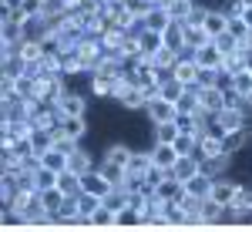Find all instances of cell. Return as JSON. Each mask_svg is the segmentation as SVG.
<instances>
[{"instance_id":"cell-41","label":"cell","mask_w":252,"mask_h":232,"mask_svg":"<svg viewBox=\"0 0 252 232\" xmlns=\"http://www.w3.org/2000/svg\"><path fill=\"white\" fill-rule=\"evenodd\" d=\"M246 101H249V108H252V91H249V95H246Z\"/></svg>"},{"instance_id":"cell-1","label":"cell","mask_w":252,"mask_h":232,"mask_svg":"<svg viewBox=\"0 0 252 232\" xmlns=\"http://www.w3.org/2000/svg\"><path fill=\"white\" fill-rule=\"evenodd\" d=\"M54 104H58L61 115H88V108H91V95H84V91H78V88L71 84Z\"/></svg>"},{"instance_id":"cell-27","label":"cell","mask_w":252,"mask_h":232,"mask_svg":"<svg viewBox=\"0 0 252 232\" xmlns=\"http://www.w3.org/2000/svg\"><path fill=\"white\" fill-rule=\"evenodd\" d=\"M40 199H44V209H47L51 215H58L61 209H64V202H67V195L61 192L58 185H54V189H44V192H40Z\"/></svg>"},{"instance_id":"cell-38","label":"cell","mask_w":252,"mask_h":232,"mask_svg":"<svg viewBox=\"0 0 252 232\" xmlns=\"http://www.w3.org/2000/svg\"><path fill=\"white\" fill-rule=\"evenodd\" d=\"M215 44H219V51H222V54H235V51L242 47V44H239V37H235V34H229V31H225V34H219V37H215Z\"/></svg>"},{"instance_id":"cell-32","label":"cell","mask_w":252,"mask_h":232,"mask_svg":"<svg viewBox=\"0 0 252 232\" xmlns=\"http://www.w3.org/2000/svg\"><path fill=\"white\" fill-rule=\"evenodd\" d=\"M232 88L239 91V95H249L252 91V67H239V71H232Z\"/></svg>"},{"instance_id":"cell-36","label":"cell","mask_w":252,"mask_h":232,"mask_svg":"<svg viewBox=\"0 0 252 232\" xmlns=\"http://www.w3.org/2000/svg\"><path fill=\"white\" fill-rule=\"evenodd\" d=\"M178 58H182V54H178L175 47H161V51H158L152 61H155V67H165V71H172L175 64H178Z\"/></svg>"},{"instance_id":"cell-14","label":"cell","mask_w":252,"mask_h":232,"mask_svg":"<svg viewBox=\"0 0 252 232\" xmlns=\"http://www.w3.org/2000/svg\"><path fill=\"white\" fill-rule=\"evenodd\" d=\"M97 168H101V175H104L115 189H125V182H128V165H121V162H108V158H97Z\"/></svg>"},{"instance_id":"cell-43","label":"cell","mask_w":252,"mask_h":232,"mask_svg":"<svg viewBox=\"0 0 252 232\" xmlns=\"http://www.w3.org/2000/svg\"><path fill=\"white\" fill-rule=\"evenodd\" d=\"M108 3H115V0H108Z\"/></svg>"},{"instance_id":"cell-31","label":"cell","mask_w":252,"mask_h":232,"mask_svg":"<svg viewBox=\"0 0 252 232\" xmlns=\"http://www.w3.org/2000/svg\"><path fill=\"white\" fill-rule=\"evenodd\" d=\"M74 202H78V212H81V219H88V222H91L94 209L101 205V199H97V195H88V192H81L78 199H74Z\"/></svg>"},{"instance_id":"cell-42","label":"cell","mask_w":252,"mask_h":232,"mask_svg":"<svg viewBox=\"0 0 252 232\" xmlns=\"http://www.w3.org/2000/svg\"><path fill=\"white\" fill-rule=\"evenodd\" d=\"M242 3H252V0H242Z\"/></svg>"},{"instance_id":"cell-25","label":"cell","mask_w":252,"mask_h":232,"mask_svg":"<svg viewBox=\"0 0 252 232\" xmlns=\"http://www.w3.org/2000/svg\"><path fill=\"white\" fill-rule=\"evenodd\" d=\"M40 165H47L51 172H64V168L71 165V155L58 152V148H47V152L40 155Z\"/></svg>"},{"instance_id":"cell-29","label":"cell","mask_w":252,"mask_h":232,"mask_svg":"<svg viewBox=\"0 0 252 232\" xmlns=\"http://www.w3.org/2000/svg\"><path fill=\"white\" fill-rule=\"evenodd\" d=\"M152 128V141H175L178 138V125L172 121H161V125H148Z\"/></svg>"},{"instance_id":"cell-5","label":"cell","mask_w":252,"mask_h":232,"mask_svg":"<svg viewBox=\"0 0 252 232\" xmlns=\"http://www.w3.org/2000/svg\"><path fill=\"white\" fill-rule=\"evenodd\" d=\"M229 20H232V17H229L219 3H212V7L205 10V17H202V27H205V34L215 40L219 34H225V31H229Z\"/></svg>"},{"instance_id":"cell-19","label":"cell","mask_w":252,"mask_h":232,"mask_svg":"<svg viewBox=\"0 0 252 232\" xmlns=\"http://www.w3.org/2000/svg\"><path fill=\"white\" fill-rule=\"evenodd\" d=\"M14 51H17L27 64H40V61H44V44L34 40V37H24L20 44H14Z\"/></svg>"},{"instance_id":"cell-6","label":"cell","mask_w":252,"mask_h":232,"mask_svg":"<svg viewBox=\"0 0 252 232\" xmlns=\"http://www.w3.org/2000/svg\"><path fill=\"white\" fill-rule=\"evenodd\" d=\"M115 88H118V81L101 74V71H94V74L88 77V95L94 98V101H111L115 98Z\"/></svg>"},{"instance_id":"cell-24","label":"cell","mask_w":252,"mask_h":232,"mask_svg":"<svg viewBox=\"0 0 252 232\" xmlns=\"http://www.w3.org/2000/svg\"><path fill=\"white\" fill-rule=\"evenodd\" d=\"M115 229H141V212L131 209V205L118 209L115 212Z\"/></svg>"},{"instance_id":"cell-30","label":"cell","mask_w":252,"mask_h":232,"mask_svg":"<svg viewBox=\"0 0 252 232\" xmlns=\"http://www.w3.org/2000/svg\"><path fill=\"white\" fill-rule=\"evenodd\" d=\"M158 95L161 98H168V101H178V98L185 95V84H182V81H178V77H165V81H161V84H158Z\"/></svg>"},{"instance_id":"cell-16","label":"cell","mask_w":252,"mask_h":232,"mask_svg":"<svg viewBox=\"0 0 252 232\" xmlns=\"http://www.w3.org/2000/svg\"><path fill=\"white\" fill-rule=\"evenodd\" d=\"M168 24H172L168 7H158V3H152V7L145 10V17H141V27H148V31H165Z\"/></svg>"},{"instance_id":"cell-44","label":"cell","mask_w":252,"mask_h":232,"mask_svg":"<svg viewBox=\"0 0 252 232\" xmlns=\"http://www.w3.org/2000/svg\"><path fill=\"white\" fill-rule=\"evenodd\" d=\"M40 3H44V0H40Z\"/></svg>"},{"instance_id":"cell-20","label":"cell","mask_w":252,"mask_h":232,"mask_svg":"<svg viewBox=\"0 0 252 232\" xmlns=\"http://www.w3.org/2000/svg\"><path fill=\"white\" fill-rule=\"evenodd\" d=\"M155 162H152V148H131V158H128V172L135 175H148Z\"/></svg>"},{"instance_id":"cell-12","label":"cell","mask_w":252,"mask_h":232,"mask_svg":"<svg viewBox=\"0 0 252 232\" xmlns=\"http://www.w3.org/2000/svg\"><path fill=\"white\" fill-rule=\"evenodd\" d=\"M198 98H202V108L209 115H219L225 108V88L222 84H209V88H198Z\"/></svg>"},{"instance_id":"cell-11","label":"cell","mask_w":252,"mask_h":232,"mask_svg":"<svg viewBox=\"0 0 252 232\" xmlns=\"http://www.w3.org/2000/svg\"><path fill=\"white\" fill-rule=\"evenodd\" d=\"M97 158H101V155L91 152V148H88V145L81 141L78 148L71 152V165H67V168H74L78 175H84V172H91V168H97Z\"/></svg>"},{"instance_id":"cell-40","label":"cell","mask_w":252,"mask_h":232,"mask_svg":"<svg viewBox=\"0 0 252 232\" xmlns=\"http://www.w3.org/2000/svg\"><path fill=\"white\" fill-rule=\"evenodd\" d=\"M0 7H10V10H17V7H24V0H0Z\"/></svg>"},{"instance_id":"cell-35","label":"cell","mask_w":252,"mask_h":232,"mask_svg":"<svg viewBox=\"0 0 252 232\" xmlns=\"http://www.w3.org/2000/svg\"><path fill=\"white\" fill-rule=\"evenodd\" d=\"M219 152H225L219 138H212V135H198V158H209V155H219Z\"/></svg>"},{"instance_id":"cell-21","label":"cell","mask_w":252,"mask_h":232,"mask_svg":"<svg viewBox=\"0 0 252 232\" xmlns=\"http://www.w3.org/2000/svg\"><path fill=\"white\" fill-rule=\"evenodd\" d=\"M58 189L67 195V199H78L81 195V175L74 172V168H64V172L58 175Z\"/></svg>"},{"instance_id":"cell-37","label":"cell","mask_w":252,"mask_h":232,"mask_svg":"<svg viewBox=\"0 0 252 232\" xmlns=\"http://www.w3.org/2000/svg\"><path fill=\"white\" fill-rule=\"evenodd\" d=\"M229 34H235V37H239V44H246V40H249V34H252V27L242 17H232V20H229Z\"/></svg>"},{"instance_id":"cell-28","label":"cell","mask_w":252,"mask_h":232,"mask_svg":"<svg viewBox=\"0 0 252 232\" xmlns=\"http://www.w3.org/2000/svg\"><path fill=\"white\" fill-rule=\"evenodd\" d=\"M58 175H61V172H51L47 165H37V168H34V189H37V192H44V189H54V185H58Z\"/></svg>"},{"instance_id":"cell-18","label":"cell","mask_w":252,"mask_h":232,"mask_svg":"<svg viewBox=\"0 0 252 232\" xmlns=\"http://www.w3.org/2000/svg\"><path fill=\"white\" fill-rule=\"evenodd\" d=\"M155 195H158V199H165V202H178V199H185V182L175 178V175H168L165 182H158V185H155Z\"/></svg>"},{"instance_id":"cell-2","label":"cell","mask_w":252,"mask_h":232,"mask_svg":"<svg viewBox=\"0 0 252 232\" xmlns=\"http://www.w3.org/2000/svg\"><path fill=\"white\" fill-rule=\"evenodd\" d=\"M239 189H242V178L222 175V178H212V192H209V199H215L219 205H232L235 199H239Z\"/></svg>"},{"instance_id":"cell-39","label":"cell","mask_w":252,"mask_h":232,"mask_svg":"<svg viewBox=\"0 0 252 232\" xmlns=\"http://www.w3.org/2000/svg\"><path fill=\"white\" fill-rule=\"evenodd\" d=\"M239 17H242V20L252 27V3H246V7H242V14H239Z\"/></svg>"},{"instance_id":"cell-26","label":"cell","mask_w":252,"mask_h":232,"mask_svg":"<svg viewBox=\"0 0 252 232\" xmlns=\"http://www.w3.org/2000/svg\"><path fill=\"white\" fill-rule=\"evenodd\" d=\"M209 34H205V27L202 24H185V47L195 51V47H202V44H209Z\"/></svg>"},{"instance_id":"cell-22","label":"cell","mask_w":252,"mask_h":232,"mask_svg":"<svg viewBox=\"0 0 252 232\" xmlns=\"http://www.w3.org/2000/svg\"><path fill=\"white\" fill-rule=\"evenodd\" d=\"M185 192L192 195V199H209V192H212V175L198 172L195 178H189V182H185Z\"/></svg>"},{"instance_id":"cell-34","label":"cell","mask_w":252,"mask_h":232,"mask_svg":"<svg viewBox=\"0 0 252 232\" xmlns=\"http://www.w3.org/2000/svg\"><path fill=\"white\" fill-rule=\"evenodd\" d=\"M91 229H115V212L104 209V205H97L94 215H91Z\"/></svg>"},{"instance_id":"cell-4","label":"cell","mask_w":252,"mask_h":232,"mask_svg":"<svg viewBox=\"0 0 252 232\" xmlns=\"http://www.w3.org/2000/svg\"><path fill=\"white\" fill-rule=\"evenodd\" d=\"M58 132H61V135H67V138H74V141H84V138H88V132H91L88 115H61Z\"/></svg>"},{"instance_id":"cell-10","label":"cell","mask_w":252,"mask_h":232,"mask_svg":"<svg viewBox=\"0 0 252 232\" xmlns=\"http://www.w3.org/2000/svg\"><path fill=\"white\" fill-rule=\"evenodd\" d=\"M192 58H195V64H198V67H222V64H225V54L219 51V44H215V40L202 44V47H195Z\"/></svg>"},{"instance_id":"cell-33","label":"cell","mask_w":252,"mask_h":232,"mask_svg":"<svg viewBox=\"0 0 252 232\" xmlns=\"http://www.w3.org/2000/svg\"><path fill=\"white\" fill-rule=\"evenodd\" d=\"M178 155H198V135H185V132H178V138L172 141Z\"/></svg>"},{"instance_id":"cell-9","label":"cell","mask_w":252,"mask_h":232,"mask_svg":"<svg viewBox=\"0 0 252 232\" xmlns=\"http://www.w3.org/2000/svg\"><path fill=\"white\" fill-rule=\"evenodd\" d=\"M115 185L101 175V168H91V172H84L81 175V192H88V195H97V199H104V195L111 192Z\"/></svg>"},{"instance_id":"cell-8","label":"cell","mask_w":252,"mask_h":232,"mask_svg":"<svg viewBox=\"0 0 252 232\" xmlns=\"http://www.w3.org/2000/svg\"><path fill=\"white\" fill-rule=\"evenodd\" d=\"M249 145H252V121H249V125H242V128H235V132H229L225 141H222V148H225L229 155H235V158L246 152Z\"/></svg>"},{"instance_id":"cell-23","label":"cell","mask_w":252,"mask_h":232,"mask_svg":"<svg viewBox=\"0 0 252 232\" xmlns=\"http://www.w3.org/2000/svg\"><path fill=\"white\" fill-rule=\"evenodd\" d=\"M101 158L128 165V158H131V145H128V141H111V145H104V148H101Z\"/></svg>"},{"instance_id":"cell-3","label":"cell","mask_w":252,"mask_h":232,"mask_svg":"<svg viewBox=\"0 0 252 232\" xmlns=\"http://www.w3.org/2000/svg\"><path fill=\"white\" fill-rule=\"evenodd\" d=\"M141 115L148 118V125H161V121H172V118L178 115V108H175V101L155 95L148 104H145V111H141Z\"/></svg>"},{"instance_id":"cell-15","label":"cell","mask_w":252,"mask_h":232,"mask_svg":"<svg viewBox=\"0 0 252 232\" xmlns=\"http://www.w3.org/2000/svg\"><path fill=\"white\" fill-rule=\"evenodd\" d=\"M198 172H202V158H198V155H178V162H175V168H172V175L182 178V182L195 178Z\"/></svg>"},{"instance_id":"cell-7","label":"cell","mask_w":252,"mask_h":232,"mask_svg":"<svg viewBox=\"0 0 252 232\" xmlns=\"http://www.w3.org/2000/svg\"><path fill=\"white\" fill-rule=\"evenodd\" d=\"M135 37H138V54H141V58H148V61L165 47L161 31H148V27H141V31H135Z\"/></svg>"},{"instance_id":"cell-13","label":"cell","mask_w":252,"mask_h":232,"mask_svg":"<svg viewBox=\"0 0 252 232\" xmlns=\"http://www.w3.org/2000/svg\"><path fill=\"white\" fill-rule=\"evenodd\" d=\"M198 71H202V67L195 64V58H192V54H182V58H178V64L172 67V74L178 77V81H182L185 88H192V84H198Z\"/></svg>"},{"instance_id":"cell-17","label":"cell","mask_w":252,"mask_h":232,"mask_svg":"<svg viewBox=\"0 0 252 232\" xmlns=\"http://www.w3.org/2000/svg\"><path fill=\"white\" fill-rule=\"evenodd\" d=\"M27 67H31V64L20 58L17 51H14V54H0V77H14V81H17L20 74H27Z\"/></svg>"}]
</instances>
